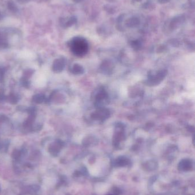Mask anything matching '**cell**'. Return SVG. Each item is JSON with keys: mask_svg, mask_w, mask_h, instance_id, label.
<instances>
[{"mask_svg": "<svg viewBox=\"0 0 195 195\" xmlns=\"http://www.w3.org/2000/svg\"><path fill=\"white\" fill-rule=\"evenodd\" d=\"M108 94L104 89L99 90L95 94V105L97 108L104 107V106L108 102Z\"/></svg>", "mask_w": 195, "mask_h": 195, "instance_id": "3957f363", "label": "cell"}, {"mask_svg": "<svg viewBox=\"0 0 195 195\" xmlns=\"http://www.w3.org/2000/svg\"><path fill=\"white\" fill-rule=\"evenodd\" d=\"M8 46V44L5 35L0 32V49L7 48Z\"/></svg>", "mask_w": 195, "mask_h": 195, "instance_id": "9c48e42d", "label": "cell"}, {"mask_svg": "<svg viewBox=\"0 0 195 195\" xmlns=\"http://www.w3.org/2000/svg\"><path fill=\"white\" fill-rule=\"evenodd\" d=\"M7 98L9 103L12 104H16L18 102V98L16 95L13 94H10Z\"/></svg>", "mask_w": 195, "mask_h": 195, "instance_id": "30bf717a", "label": "cell"}, {"mask_svg": "<svg viewBox=\"0 0 195 195\" xmlns=\"http://www.w3.org/2000/svg\"><path fill=\"white\" fill-rule=\"evenodd\" d=\"M32 100L36 103L41 104L45 100V96L43 94H38L34 95Z\"/></svg>", "mask_w": 195, "mask_h": 195, "instance_id": "ba28073f", "label": "cell"}, {"mask_svg": "<svg viewBox=\"0 0 195 195\" xmlns=\"http://www.w3.org/2000/svg\"><path fill=\"white\" fill-rule=\"evenodd\" d=\"M33 71L32 70H27L25 72H24V78L28 79L30 76H31L33 74Z\"/></svg>", "mask_w": 195, "mask_h": 195, "instance_id": "7c38bea8", "label": "cell"}, {"mask_svg": "<svg viewBox=\"0 0 195 195\" xmlns=\"http://www.w3.org/2000/svg\"><path fill=\"white\" fill-rule=\"evenodd\" d=\"M65 60L64 58H59L56 59L53 63V71L57 73L62 72L65 68Z\"/></svg>", "mask_w": 195, "mask_h": 195, "instance_id": "8992f818", "label": "cell"}, {"mask_svg": "<svg viewBox=\"0 0 195 195\" xmlns=\"http://www.w3.org/2000/svg\"><path fill=\"white\" fill-rule=\"evenodd\" d=\"M167 70H161L158 72H149L147 80L145 82L147 85L155 86L158 85L167 76Z\"/></svg>", "mask_w": 195, "mask_h": 195, "instance_id": "7a4b0ae2", "label": "cell"}, {"mask_svg": "<svg viewBox=\"0 0 195 195\" xmlns=\"http://www.w3.org/2000/svg\"><path fill=\"white\" fill-rule=\"evenodd\" d=\"M22 84L25 87H28L29 86V82L28 81V79H24V78L23 81L22 82Z\"/></svg>", "mask_w": 195, "mask_h": 195, "instance_id": "5bb4252c", "label": "cell"}, {"mask_svg": "<svg viewBox=\"0 0 195 195\" xmlns=\"http://www.w3.org/2000/svg\"><path fill=\"white\" fill-rule=\"evenodd\" d=\"M8 7L9 10H10L13 12H16L18 11V8H17V6L15 5L14 2L12 1L9 2V3L8 4Z\"/></svg>", "mask_w": 195, "mask_h": 195, "instance_id": "8fae6325", "label": "cell"}, {"mask_svg": "<svg viewBox=\"0 0 195 195\" xmlns=\"http://www.w3.org/2000/svg\"><path fill=\"white\" fill-rule=\"evenodd\" d=\"M70 48L76 56L82 57L85 55L88 52L89 45L85 38L77 37L71 41Z\"/></svg>", "mask_w": 195, "mask_h": 195, "instance_id": "6da1fadb", "label": "cell"}, {"mask_svg": "<svg viewBox=\"0 0 195 195\" xmlns=\"http://www.w3.org/2000/svg\"><path fill=\"white\" fill-rule=\"evenodd\" d=\"M5 76V70L3 68L0 67V82H3Z\"/></svg>", "mask_w": 195, "mask_h": 195, "instance_id": "4fadbf2b", "label": "cell"}, {"mask_svg": "<svg viewBox=\"0 0 195 195\" xmlns=\"http://www.w3.org/2000/svg\"><path fill=\"white\" fill-rule=\"evenodd\" d=\"M114 141L117 143L121 141L125 138V133H124V126L122 124H118L116 125L114 133Z\"/></svg>", "mask_w": 195, "mask_h": 195, "instance_id": "5b68a950", "label": "cell"}, {"mask_svg": "<svg viewBox=\"0 0 195 195\" xmlns=\"http://www.w3.org/2000/svg\"><path fill=\"white\" fill-rule=\"evenodd\" d=\"M19 2H22V3H25V2H27L29 0H18Z\"/></svg>", "mask_w": 195, "mask_h": 195, "instance_id": "9a60e30c", "label": "cell"}, {"mask_svg": "<svg viewBox=\"0 0 195 195\" xmlns=\"http://www.w3.org/2000/svg\"><path fill=\"white\" fill-rule=\"evenodd\" d=\"M71 72L75 75H80L84 72V69L83 67L79 64H75L71 69Z\"/></svg>", "mask_w": 195, "mask_h": 195, "instance_id": "52a82bcc", "label": "cell"}, {"mask_svg": "<svg viewBox=\"0 0 195 195\" xmlns=\"http://www.w3.org/2000/svg\"><path fill=\"white\" fill-rule=\"evenodd\" d=\"M2 18V14H1V13L0 12V19H1Z\"/></svg>", "mask_w": 195, "mask_h": 195, "instance_id": "2e32d148", "label": "cell"}, {"mask_svg": "<svg viewBox=\"0 0 195 195\" xmlns=\"http://www.w3.org/2000/svg\"><path fill=\"white\" fill-rule=\"evenodd\" d=\"M110 115V113L109 109L105 107H100L97 108L95 111L91 114V117L93 120L103 122L108 119Z\"/></svg>", "mask_w": 195, "mask_h": 195, "instance_id": "277c9868", "label": "cell"}]
</instances>
